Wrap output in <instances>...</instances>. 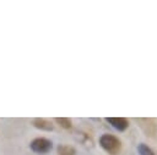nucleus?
<instances>
[{
  "label": "nucleus",
  "mask_w": 157,
  "mask_h": 155,
  "mask_svg": "<svg viewBox=\"0 0 157 155\" xmlns=\"http://www.w3.org/2000/svg\"><path fill=\"white\" fill-rule=\"evenodd\" d=\"M33 126L38 129H42V131H53L54 126L52 124V122H49L48 120L45 118H34L33 120Z\"/></svg>",
  "instance_id": "20e7f679"
},
{
  "label": "nucleus",
  "mask_w": 157,
  "mask_h": 155,
  "mask_svg": "<svg viewBox=\"0 0 157 155\" xmlns=\"http://www.w3.org/2000/svg\"><path fill=\"white\" fill-rule=\"evenodd\" d=\"M99 145L110 155H117L120 151V148H121L120 140L115 135L109 134V133H104V134L101 135Z\"/></svg>",
  "instance_id": "f257e3e1"
},
{
  "label": "nucleus",
  "mask_w": 157,
  "mask_h": 155,
  "mask_svg": "<svg viewBox=\"0 0 157 155\" xmlns=\"http://www.w3.org/2000/svg\"><path fill=\"white\" fill-rule=\"evenodd\" d=\"M76 150L74 146L67 144H60L58 146V155H75Z\"/></svg>",
  "instance_id": "39448f33"
},
{
  "label": "nucleus",
  "mask_w": 157,
  "mask_h": 155,
  "mask_svg": "<svg viewBox=\"0 0 157 155\" xmlns=\"http://www.w3.org/2000/svg\"><path fill=\"white\" fill-rule=\"evenodd\" d=\"M137 151H139L140 155H155L153 150H152L148 145H146L145 143L139 144V146H137Z\"/></svg>",
  "instance_id": "0eeeda50"
},
{
  "label": "nucleus",
  "mask_w": 157,
  "mask_h": 155,
  "mask_svg": "<svg viewBox=\"0 0 157 155\" xmlns=\"http://www.w3.org/2000/svg\"><path fill=\"white\" fill-rule=\"evenodd\" d=\"M55 122L64 129H70L72 123H71V120L67 118V117H56L55 118Z\"/></svg>",
  "instance_id": "423d86ee"
},
{
  "label": "nucleus",
  "mask_w": 157,
  "mask_h": 155,
  "mask_svg": "<svg viewBox=\"0 0 157 155\" xmlns=\"http://www.w3.org/2000/svg\"><path fill=\"white\" fill-rule=\"evenodd\" d=\"M107 121L117 129V131H125L129 127V121L125 117H107Z\"/></svg>",
  "instance_id": "7ed1b4c3"
},
{
  "label": "nucleus",
  "mask_w": 157,
  "mask_h": 155,
  "mask_svg": "<svg viewBox=\"0 0 157 155\" xmlns=\"http://www.w3.org/2000/svg\"><path fill=\"white\" fill-rule=\"evenodd\" d=\"M52 142L47 138H36L31 142V149L38 154H45L52 150Z\"/></svg>",
  "instance_id": "f03ea898"
}]
</instances>
